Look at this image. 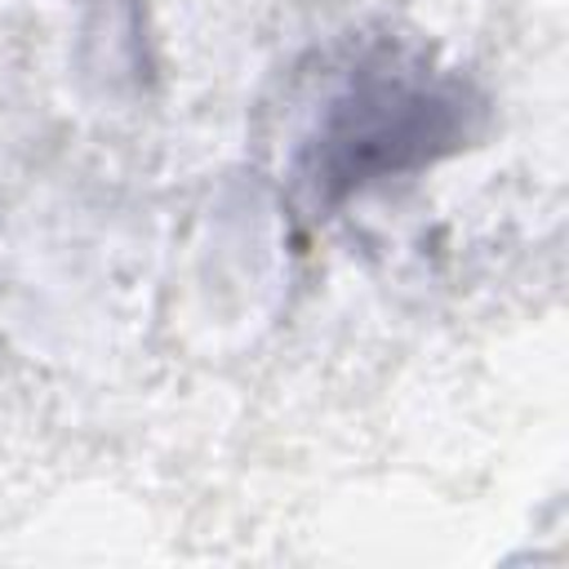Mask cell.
<instances>
[{
  "mask_svg": "<svg viewBox=\"0 0 569 569\" xmlns=\"http://www.w3.org/2000/svg\"><path fill=\"white\" fill-rule=\"evenodd\" d=\"M485 124L480 89L409 44L365 49L298 138L289 178L311 218L458 156Z\"/></svg>",
  "mask_w": 569,
  "mask_h": 569,
  "instance_id": "6da1fadb",
  "label": "cell"
}]
</instances>
